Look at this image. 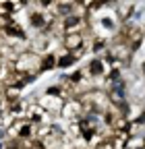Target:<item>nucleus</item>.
I'll list each match as a JSON object with an SVG mask.
<instances>
[{
    "instance_id": "1a4fd4ad",
    "label": "nucleus",
    "mask_w": 145,
    "mask_h": 149,
    "mask_svg": "<svg viewBox=\"0 0 145 149\" xmlns=\"http://www.w3.org/2000/svg\"><path fill=\"white\" fill-rule=\"evenodd\" d=\"M141 72H143V77H145V60L141 62Z\"/></svg>"
},
{
    "instance_id": "7ed1b4c3",
    "label": "nucleus",
    "mask_w": 145,
    "mask_h": 149,
    "mask_svg": "<svg viewBox=\"0 0 145 149\" xmlns=\"http://www.w3.org/2000/svg\"><path fill=\"white\" fill-rule=\"evenodd\" d=\"M91 37H93V33L89 35V37H85V33H68V35H64V37H62V48H64L66 52L85 50L87 40H91Z\"/></svg>"
},
{
    "instance_id": "0eeeda50",
    "label": "nucleus",
    "mask_w": 145,
    "mask_h": 149,
    "mask_svg": "<svg viewBox=\"0 0 145 149\" xmlns=\"http://www.w3.org/2000/svg\"><path fill=\"white\" fill-rule=\"evenodd\" d=\"M75 62H77L75 56L70 52H66L64 48H60V52H58V68H70Z\"/></svg>"
},
{
    "instance_id": "20e7f679",
    "label": "nucleus",
    "mask_w": 145,
    "mask_h": 149,
    "mask_svg": "<svg viewBox=\"0 0 145 149\" xmlns=\"http://www.w3.org/2000/svg\"><path fill=\"white\" fill-rule=\"evenodd\" d=\"M38 104L48 112L50 116H58V118H60V112H62L64 100H62V97H58V95H48V93H44V95L38 100Z\"/></svg>"
},
{
    "instance_id": "f03ea898",
    "label": "nucleus",
    "mask_w": 145,
    "mask_h": 149,
    "mask_svg": "<svg viewBox=\"0 0 145 149\" xmlns=\"http://www.w3.org/2000/svg\"><path fill=\"white\" fill-rule=\"evenodd\" d=\"M25 118L31 122V124H35V126H42V124H48L50 122V114L38 104V102H31L29 104V108H27V112H25Z\"/></svg>"
},
{
    "instance_id": "6e6552de",
    "label": "nucleus",
    "mask_w": 145,
    "mask_h": 149,
    "mask_svg": "<svg viewBox=\"0 0 145 149\" xmlns=\"http://www.w3.org/2000/svg\"><path fill=\"white\" fill-rule=\"evenodd\" d=\"M98 149H116V147H114V141H112V139H104Z\"/></svg>"
},
{
    "instance_id": "f257e3e1",
    "label": "nucleus",
    "mask_w": 145,
    "mask_h": 149,
    "mask_svg": "<svg viewBox=\"0 0 145 149\" xmlns=\"http://www.w3.org/2000/svg\"><path fill=\"white\" fill-rule=\"evenodd\" d=\"M60 118H62L64 122L83 118V102H81V97H68V100H64Z\"/></svg>"
},
{
    "instance_id": "39448f33",
    "label": "nucleus",
    "mask_w": 145,
    "mask_h": 149,
    "mask_svg": "<svg viewBox=\"0 0 145 149\" xmlns=\"http://www.w3.org/2000/svg\"><path fill=\"white\" fill-rule=\"evenodd\" d=\"M112 8H114V15H116L120 25L129 23L131 19L135 17V2H118V4L112 2Z\"/></svg>"
},
{
    "instance_id": "423d86ee",
    "label": "nucleus",
    "mask_w": 145,
    "mask_h": 149,
    "mask_svg": "<svg viewBox=\"0 0 145 149\" xmlns=\"http://www.w3.org/2000/svg\"><path fill=\"white\" fill-rule=\"evenodd\" d=\"M52 68H58V54H56V52L42 54V60H40V70H52Z\"/></svg>"
}]
</instances>
